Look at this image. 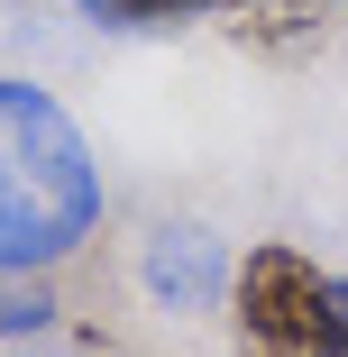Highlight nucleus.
I'll return each mask as SVG.
<instances>
[{"label":"nucleus","instance_id":"7ed1b4c3","mask_svg":"<svg viewBox=\"0 0 348 357\" xmlns=\"http://www.w3.org/2000/svg\"><path fill=\"white\" fill-rule=\"evenodd\" d=\"M137 275H147V294L165 303V312H202V303H220L229 294V257H220V238L211 229H156L147 238V257H137Z\"/></svg>","mask_w":348,"mask_h":357},{"label":"nucleus","instance_id":"0eeeda50","mask_svg":"<svg viewBox=\"0 0 348 357\" xmlns=\"http://www.w3.org/2000/svg\"><path fill=\"white\" fill-rule=\"evenodd\" d=\"M321 10H330V0H321Z\"/></svg>","mask_w":348,"mask_h":357},{"label":"nucleus","instance_id":"39448f33","mask_svg":"<svg viewBox=\"0 0 348 357\" xmlns=\"http://www.w3.org/2000/svg\"><path fill=\"white\" fill-rule=\"evenodd\" d=\"M0 330H46V303H37V294H28V303L0 294Z\"/></svg>","mask_w":348,"mask_h":357},{"label":"nucleus","instance_id":"20e7f679","mask_svg":"<svg viewBox=\"0 0 348 357\" xmlns=\"http://www.w3.org/2000/svg\"><path fill=\"white\" fill-rule=\"evenodd\" d=\"M202 10H229V0H83V19H101V28H165V19H202Z\"/></svg>","mask_w":348,"mask_h":357},{"label":"nucleus","instance_id":"423d86ee","mask_svg":"<svg viewBox=\"0 0 348 357\" xmlns=\"http://www.w3.org/2000/svg\"><path fill=\"white\" fill-rule=\"evenodd\" d=\"M330 357H348V275H330Z\"/></svg>","mask_w":348,"mask_h":357},{"label":"nucleus","instance_id":"f03ea898","mask_svg":"<svg viewBox=\"0 0 348 357\" xmlns=\"http://www.w3.org/2000/svg\"><path fill=\"white\" fill-rule=\"evenodd\" d=\"M229 330H239V357H330V275L266 238L229 266Z\"/></svg>","mask_w":348,"mask_h":357},{"label":"nucleus","instance_id":"f257e3e1","mask_svg":"<svg viewBox=\"0 0 348 357\" xmlns=\"http://www.w3.org/2000/svg\"><path fill=\"white\" fill-rule=\"evenodd\" d=\"M101 229L92 137L55 92L0 83V275H46Z\"/></svg>","mask_w":348,"mask_h":357}]
</instances>
